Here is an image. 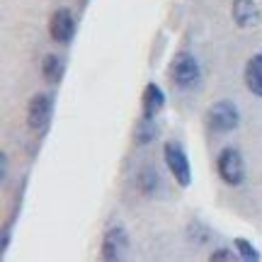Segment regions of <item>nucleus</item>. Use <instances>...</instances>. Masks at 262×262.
Returning a JSON list of instances; mask_svg holds the SVG:
<instances>
[{"mask_svg":"<svg viewBox=\"0 0 262 262\" xmlns=\"http://www.w3.org/2000/svg\"><path fill=\"white\" fill-rule=\"evenodd\" d=\"M49 114H51V100L47 95H34L27 107V124L32 129H41L49 122Z\"/></svg>","mask_w":262,"mask_h":262,"instance_id":"nucleus-6","label":"nucleus"},{"mask_svg":"<svg viewBox=\"0 0 262 262\" xmlns=\"http://www.w3.org/2000/svg\"><path fill=\"white\" fill-rule=\"evenodd\" d=\"M170 75H172V80L178 85H182V88L194 85L196 78H199V66H196L194 56H189V54L175 56V61L170 66Z\"/></svg>","mask_w":262,"mask_h":262,"instance_id":"nucleus-4","label":"nucleus"},{"mask_svg":"<svg viewBox=\"0 0 262 262\" xmlns=\"http://www.w3.org/2000/svg\"><path fill=\"white\" fill-rule=\"evenodd\" d=\"M211 260H214V262H219V260H233V255L228 253L226 248H221V250H216V253L211 255Z\"/></svg>","mask_w":262,"mask_h":262,"instance_id":"nucleus-15","label":"nucleus"},{"mask_svg":"<svg viewBox=\"0 0 262 262\" xmlns=\"http://www.w3.org/2000/svg\"><path fill=\"white\" fill-rule=\"evenodd\" d=\"M124 250H126V233H124V228H110L102 241V257L104 260H117V257H122Z\"/></svg>","mask_w":262,"mask_h":262,"instance_id":"nucleus-7","label":"nucleus"},{"mask_svg":"<svg viewBox=\"0 0 262 262\" xmlns=\"http://www.w3.org/2000/svg\"><path fill=\"white\" fill-rule=\"evenodd\" d=\"M219 175H221V180H224L226 185H231V187H238L245 180L243 156L235 148H226L224 153H221V158H219Z\"/></svg>","mask_w":262,"mask_h":262,"instance_id":"nucleus-3","label":"nucleus"},{"mask_svg":"<svg viewBox=\"0 0 262 262\" xmlns=\"http://www.w3.org/2000/svg\"><path fill=\"white\" fill-rule=\"evenodd\" d=\"M156 187H158V175H156V170L153 168L141 170L139 172V189L141 192L150 194V192H156Z\"/></svg>","mask_w":262,"mask_h":262,"instance_id":"nucleus-12","label":"nucleus"},{"mask_svg":"<svg viewBox=\"0 0 262 262\" xmlns=\"http://www.w3.org/2000/svg\"><path fill=\"white\" fill-rule=\"evenodd\" d=\"M241 122V114L235 110L233 102L228 100H221V102L211 104V110L206 112V124L211 131H219V134H226V131H233Z\"/></svg>","mask_w":262,"mask_h":262,"instance_id":"nucleus-1","label":"nucleus"},{"mask_svg":"<svg viewBox=\"0 0 262 262\" xmlns=\"http://www.w3.org/2000/svg\"><path fill=\"white\" fill-rule=\"evenodd\" d=\"M73 32H75V19H73V15H71V10L68 8L56 10L51 22H49V34H51V39L58 41V44H63V41H71Z\"/></svg>","mask_w":262,"mask_h":262,"instance_id":"nucleus-5","label":"nucleus"},{"mask_svg":"<svg viewBox=\"0 0 262 262\" xmlns=\"http://www.w3.org/2000/svg\"><path fill=\"white\" fill-rule=\"evenodd\" d=\"M153 124H150V119H146L143 117V124L139 126V143H148L150 139H153Z\"/></svg>","mask_w":262,"mask_h":262,"instance_id":"nucleus-14","label":"nucleus"},{"mask_svg":"<svg viewBox=\"0 0 262 262\" xmlns=\"http://www.w3.org/2000/svg\"><path fill=\"white\" fill-rule=\"evenodd\" d=\"M163 104H165L163 90H160L156 83H148L146 85V95H143V117H146V119H153V117L163 110Z\"/></svg>","mask_w":262,"mask_h":262,"instance_id":"nucleus-9","label":"nucleus"},{"mask_svg":"<svg viewBox=\"0 0 262 262\" xmlns=\"http://www.w3.org/2000/svg\"><path fill=\"white\" fill-rule=\"evenodd\" d=\"M41 73H44V78H47V80L56 83L58 78L63 75V61H61L56 54H49V56H44V61H41Z\"/></svg>","mask_w":262,"mask_h":262,"instance_id":"nucleus-11","label":"nucleus"},{"mask_svg":"<svg viewBox=\"0 0 262 262\" xmlns=\"http://www.w3.org/2000/svg\"><path fill=\"white\" fill-rule=\"evenodd\" d=\"M163 153H165V163H168L172 178L178 180L182 187H187L189 182H192V170H189V160L185 156L182 146H180L178 141H168L163 146Z\"/></svg>","mask_w":262,"mask_h":262,"instance_id":"nucleus-2","label":"nucleus"},{"mask_svg":"<svg viewBox=\"0 0 262 262\" xmlns=\"http://www.w3.org/2000/svg\"><path fill=\"white\" fill-rule=\"evenodd\" d=\"M233 19L238 27H253L260 22V8L253 0H235L233 3Z\"/></svg>","mask_w":262,"mask_h":262,"instance_id":"nucleus-8","label":"nucleus"},{"mask_svg":"<svg viewBox=\"0 0 262 262\" xmlns=\"http://www.w3.org/2000/svg\"><path fill=\"white\" fill-rule=\"evenodd\" d=\"M245 85L250 88V93L262 97V54L253 56L245 66Z\"/></svg>","mask_w":262,"mask_h":262,"instance_id":"nucleus-10","label":"nucleus"},{"mask_svg":"<svg viewBox=\"0 0 262 262\" xmlns=\"http://www.w3.org/2000/svg\"><path fill=\"white\" fill-rule=\"evenodd\" d=\"M235 250H238V255L245 257V260H260V253H257L245 238H238V241H235Z\"/></svg>","mask_w":262,"mask_h":262,"instance_id":"nucleus-13","label":"nucleus"}]
</instances>
